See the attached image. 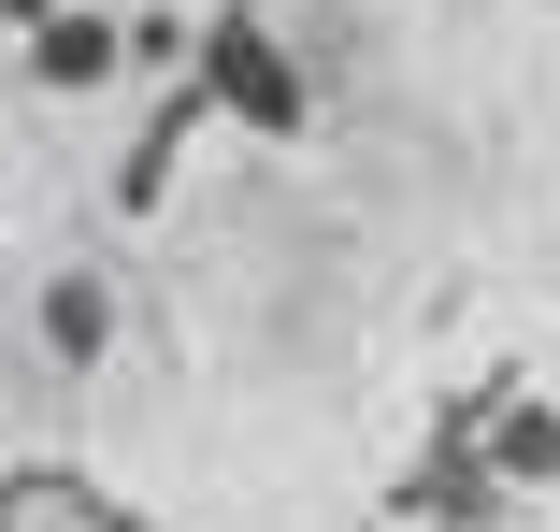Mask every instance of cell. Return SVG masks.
<instances>
[{"label": "cell", "mask_w": 560, "mask_h": 532, "mask_svg": "<svg viewBox=\"0 0 560 532\" xmlns=\"http://www.w3.org/2000/svg\"><path fill=\"white\" fill-rule=\"evenodd\" d=\"M130 504L86 489V475H0V532H116Z\"/></svg>", "instance_id": "cell-1"}]
</instances>
